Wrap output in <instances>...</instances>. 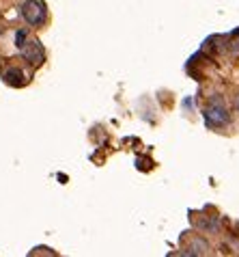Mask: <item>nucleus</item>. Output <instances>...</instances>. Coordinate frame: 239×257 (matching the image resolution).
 <instances>
[{"mask_svg":"<svg viewBox=\"0 0 239 257\" xmlns=\"http://www.w3.org/2000/svg\"><path fill=\"white\" fill-rule=\"evenodd\" d=\"M228 121H230L228 110L220 99H214V102L205 108V123L209 127H222V125H226Z\"/></svg>","mask_w":239,"mask_h":257,"instance_id":"1","label":"nucleus"},{"mask_svg":"<svg viewBox=\"0 0 239 257\" xmlns=\"http://www.w3.org/2000/svg\"><path fill=\"white\" fill-rule=\"evenodd\" d=\"M20 13H22V18L26 20L30 26H39L46 22V5L39 3V0H28V3L22 5V9H20Z\"/></svg>","mask_w":239,"mask_h":257,"instance_id":"2","label":"nucleus"},{"mask_svg":"<svg viewBox=\"0 0 239 257\" xmlns=\"http://www.w3.org/2000/svg\"><path fill=\"white\" fill-rule=\"evenodd\" d=\"M22 56H24V61L30 63V65L39 67L41 63L46 61V50H44V46H41L37 39H34V41H26V44L22 46Z\"/></svg>","mask_w":239,"mask_h":257,"instance_id":"3","label":"nucleus"},{"mask_svg":"<svg viewBox=\"0 0 239 257\" xmlns=\"http://www.w3.org/2000/svg\"><path fill=\"white\" fill-rule=\"evenodd\" d=\"M2 80L6 84H11V87H24L30 80V74H24L20 67H6L2 71Z\"/></svg>","mask_w":239,"mask_h":257,"instance_id":"4","label":"nucleus"},{"mask_svg":"<svg viewBox=\"0 0 239 257\" xmlns=\"http://www.w3.org/2000/svg\"><path fill=\"white\" fill-rule=\"evenodd\" d=\"M26 37H28V31H26V28L18 31V33H16V46H18V48H22V46L26 44Z\"/></svg>","mask_w":239,"mask_h":257,"instance_id":"5","label":"nucleus"},{"mask_svg":"<svg viewBox=\"0 0 239 257\" xmlns=\"http://www.w3.org/2000/svg\"><path fill=\"white\" fill-rule=\"evenodd\" d=\"M237 108H239V102H237Z\"/></svg>","mask_w":239,"mask_h":257,"instance_id":"6","label":"nucleus"}]
</instances>
